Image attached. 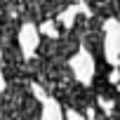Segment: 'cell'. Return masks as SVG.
I'll list each match as a JSON object with an SVG mask.
<instances>
[{
  "instance_id": "obj_1",
  "label": "cell",
  "mask_w": 120,
  "mask_h": 120,
  "mask_svg": "<svg viewBox=\"0 0 120 120\" xmlns=\"http://www.w3.org/2000/svg\"><path fill=\"white\" fill-rule=\"evenodd\" d=\"M78 0H19V19L40 26L47 19H54L59 12L75 5Z\"/></svg>"
}]
</instances>
